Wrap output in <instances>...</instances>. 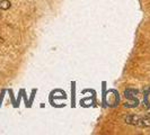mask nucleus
<instances>
[{"mask_svg": "<svg viewBox=\"0 0 150 135\" xmlns=\"http://www.w3.org/2000/svg\"><path fill=\"white\" fill-rule=\"evenodd\" d=\"M125 123L137 127H150V117L140 116V115H128L125 117Z\"/></svg>", "mask_w": 150, "mask_h": 135, "instance_id": "obj_1", "label": "nucleus"}, {"mask_svg": "<svg viewBox=\"0 0 150 135\" xmlns=\"http://www.w3.org/2000/svg\"><path fill=\"white\" fill-rule=\"evenodd\" d=\"M10 6H11V4L9 0H0V9L1 10H7L10 8Z\"/></svg>", "mask_w": 150, "mask_h": 135, "instance_id": "obj_2", "label": "nucleus"}, {"mask_svg": "<svg viewBox=\"0 0 150 135\" xmlns=\"http://www.w3.org/2000/svg\"><path fill=\"white\" fill-rule=\"evenodd\" d=\"M147 116H148V117H150V112H148V115H147Z\"/></svg>", "mask_w": 150, "mask_h": 135, "instance_id": "obj_3", "label": "nucleus"}]
</instances>
